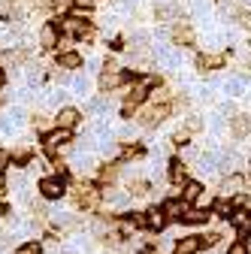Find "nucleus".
<instances>
[{"mask_svg": "<svg viewBox=\"0 0 251 254\" xmlns=\"http://www.w3.org/2000/svg\"><path fill=\"white\" fill-rule=\"evenodd\" d=\"M73 203L82 212H91V209H97V203H100V190L94 185H88V182H79L76 190H73Z\"/></svg>", "mask_w": 251, "mask_h": 254, "instance_id": "nucleus-1", "label": "nucleus"}, {"mask_svg": "<svg viewBox=\"0 0 251 254\" xmlns=\"http://www.w3.org/2000/svg\"><path fill=\"white\" fill-rule=\"evenodd\" d=\"M67 142H73V130H55L52 133H46V139H43V145H46V151L49 154H58V151H64L67 148Z\"/></svg>", "mask_w": 251, "mask_h": 254, "instance_id": "nucleus-2", "label": "nucleus"}, {"mask_svg": "<svg viewBox=\"0 0 251 254\" xmlns=\"http://www.w3.org/2000/svg\"><path fill=\"white\" fill-rule=\"evenodd\" d=\"M40 194L46 200H61V197L67 194V185H64V179H61V176H49V179L40 182Z\"/></svg>", "mask_w": 251, "mask_h": 254, "instance_id": "nucleus-3", "label": "nucleus"}, {"mask_svg": "<svg viewBox=\"0 0 251 254\" xmlns=\"http://www.w3.org/2000/svg\"><path fill=\"white\" fill-rule=\"evenodd\" d=\"M167 115H170V106H167V103H151V106L142 109L139 124H142V127H154V124H161Z\"/></svg>", "mask_w": 251, "mask_h": 254, "instance_id": "nucleus-4", "label": "nucleus"}, {"mask_svg": "<svg viewBox=\"0 0 251 254\" xmlns=\"http://www.w3.org/2000/svg\"><path fill=\"white\" fill-rule=\"evenodd\" d=\"M170 37H173V43H179V46H194V27L188 24V21H176L173 30H170Z\"/></svg>", "mask_w": 251, "mask_h": 254, "instance_id": "nucleus-5", "label": "nucleus"}, {"mask_svg": "<svg viewBox=\"0 0 251 254\" xmlns=\"http://www.w3.org/2000/svg\"><path fill=\"white\" fill-rule=\"evenodd\" d=\"M79 121H82V115H79V109H73V106H64V109L58 112V118H55L58 130H73Z\"/></svg>", "mask_w": 251, "mask_h": 254, "instance_id": "nucleus-6", "label": "nucleus"}, {"mask_svg": "<svg viewBox=\"0 0 251 254\" xmlns=\"http://www.w3.org/2000/svg\"><path fill=\"white\" fill-rule=\"evenodd\" d=\"M200 248H203L200 236H197V233H191V236H182V239L173 245V254H197Z\"/></svg>", "mask_w": 251, "mask_h": 254, "instance_id": "nucleus-7", "label": "nucleus"}, {"mask_svg": "<svg viewBox=\"0 0 251 254\" xmlns=\"http://www.w3.org/2000/svg\"><path fill=\"white\" fill-rule=\"evenodd\" d=\"M197 67L200 70H218V67H224V55L221 52H203L197 58Z\"/></svg>", "mask_w": 251, "mask_h": 254, "instance_id": "nucleus-8", "label": "nucleus"}, {"mask_svg": "<svg viewBox=\"0 0 251 254\" xmlns=\"http://www.w3.org/2000/svg\"><path fill=\"white\" fill-rule=\"evenodd\" d=\"M124 82H127V79H124L121 70H106V73L100 76V91H115V88H121Z\"/></svg>", "mask_w": 251, "mask_h": 254, "instance_id": "nucleus-9", "label": "nucleus"}, {"mask_svg": "<svg viewBox=\"0 0 251 254\" xmlns=\"http://www.w3.org/2000/svg\"><path fill=\"white\" fill-rule=\"evenodd\" d=\"M200 197H203V185H200V182H185V185H182V203H185V206L197 203Z\"/></svg>", "mask_w": 251, "mask_h": 254, "instance_id": "nucleus-10", "label": "nucleus"}, {"mask_svg": "<svg viewBox=\"0 0 251 254\" xmlns=\"http://www.w3.org/2000/svg\"><path fill=\"white\" fill-rule=\"evenodd\" d=\"M161 209H164L167 221H179V218H185V212H188V206H185L182 200H176V197H173V200H164Z\"/></svg>", "mask_w": 251, "mask_h": 254, "instance_id": "nucleus-11", "label": "nucleus"}, {"mask_svg": "<svg viewBox=\"0 0 251 254\" xmlns=\"http://www.w3.org/2000/svg\"><path fill=\"white\" fill-rule=\"evenodd\" d=\"M230 221H233V227H236L239 239H248V236H251V215H245V212H233Z\"/></svg>", "mask_w": 251, "mask_h": 254, "instance_id": "nucleus-12", "label": "nucleus"}, {"mask_svg": "<svg viewBox=\"0 0 251 254\" xmlns=\"http://www.w3.org/2000/svg\"><path fill=\"white\" fill-rule=\"evenodd\" d=\"M79 67H82L79 52H61L58 55V70H79Z\"/></svg>", "mask_w": 251, "mask_h": 254, "instance_id": "nucleus-13", "label": "nucleus"}, {"mask_svg": "<svg viewBox=\"0 0 251 254\" xmlns=\"http://www.w3.org/2000/svg\"><path fill=\"white\" fill-rule=\"evenodd\" d=\"M145 227H148V230H164V227H167L164 209H148V212H145Z\"/></svg>", "mask_w": 251, "mask_h": 254, "instance_id": "nucleus-14", "label": "nucleus"}, {"mask_svg": "<svg viewBox=\"0 0 251 254\" xmlns=\"http://www.w3.org/2000/svg\"><path fill=\"white\" fill-rule=\"evenodd\" d=\"M40 43H43V49H55L58 46V24H46L40 30Z\"/></svg>", "mask_w": 251, "mask_h": 254, "instance_id": "nucleus-15", "label": "nucleus"}, {"mask_svg": "<svg viewBox=\"0 0 251 254\" xmlns=\"http://www.w3.org/2000/svg\"><path fill=\"white\" fill-rule=\"evenodd\" d=\"M248 133H251V118H248V115H236V118H233V136L242 139V136H248Z\"/></svg>", "mask_w": 251, "mask_h": 254, "instance_id": "nucleus-16", "label": "nucleus"}, {"mask_svg": "<svg viewBox=\"0 0 251 254\" xmlns=\"http://www.w3.org/2000/svg\"><path fill=\"white\" fill-rule=\"evenodd\" d=\"M209 218H212L209 212H200V209H188L182 221H188V224H206V221H209Z\"/></svg>", "mask_w": 251, "mask_h": 254, "instance_id": "nucleus-17", "label": "nucleus"}, {"mask_svg": "<svg viewBox=\"0 0 251 254\" xmlns=\"http://www.w3.org/2000/svg\"><path fill=\"white\" fill-rule=\"evenodd\" d=\"M170 179L179 185V182H185V161H179V157H173L170 161Z\"/></svg>", "mask_w": 251, "mask_h": 254, "instance_id": "nucleus-18", "label": "nucleus"}, {"mask_svg": "<svg viewBox=\"0 0 251 254\" xmlns=\"http://www.w3.org/2000/svg\"><path fill=\"white\" fill-rule=\"evenodd\" d=\"M127 194H130V197H145V194H148V182H142V179L127 182Z\"/></svg>", "mask_w": 251, "mask_h": 254, "instance_id": "nucleus-19", "label": "nucleus"}, {"mask_svg": "<svg viewBox=\"0 0 251 254\" xmlns=\"http://www.w3.org/2000/svg\"><path fill=\"white\" fill-rule=\"evenodd\" d=\"M242 185H245L242 176H230V179L224 182V190H227V194H236V190H242Z\"/></svg>", "mask_w": 251, "mask_h": 254, "instance_id": "nucleus-20", "label": "nucleus"}, {"mask_svg": "<svg viewBox=\"0 0 251 254\" xmlns=\"http://www.w3.org/2000/svg\"><path fill=\"white\" fill-rule=\"evenodd\" d=\"M215 212H218V218H230V215H233V203L218 200V203H215Z\"/></svg>", "mask_w": 251, "mask_h": 254, "instance_id": "nucleus-21", "label": "nucleus"}, {"mask_svg": "<svg viewBox=\"0 0 251 254\" xmlns=\"http://www.w3.org/2000/svg\"><path fill=\"white\" fill-rule=\"evenodd\" d=\"M15 254H43V245L40 242H24Z\"/></svg>", "mask_w": 251, "mask_h": 254, "instance_id": "nucleus-22", "label": "nucleus"}, {"mask_svg": "<svg viewBox=\"0 0 251 254\" xmlns=\"http://www.w3.org/2000/svg\"><path fill=\"white\" fill-rule=\"evenodd\" d=\"M115 176H118V164H109V167L100 170V182H112Z\"/></svg>", "mask_w": 251, "mask_h": 254, "instance_id": "nucleus-23", "label": "nucleus"}, {"mask_svg": "<svg viewBox=\"0 0 251 254\" xmlns=\"http://www.w3.org/2000/svg\"><path fill=\"white\" fill-rule=\"evenodd\" d=\"M227 254H251L248 251V245H245V239H236L230 248H227Z\"/></svg>", "mask_w": 251, "mask_h": 254, "instance_id": "nucleus-24", "label": "nucleus"}, {"mask_svg": "<svg viewBox=\"0 0 251 254\" xmlns=\"http://www.w3.org/2000/svg\"><path fill=\"white\" fill-rule=\"evenodd\" d=\"M200 242H203V248H215L218 242H221V236H218V233H206V236H200Z\"/></svg>", "mask_w": 251, "mask_h": 254, "instance_id": "nucleus-25", "label": "nucleus"}, {"mask_svg": "<svg viewBox=\"0 0 251 254\" xmlns=\"http://www.w3.org/2000/svg\"><path fill=\"white\" fill-rule=\"evenodd\" d=\"M142 154V148H136V145H130V148H124V157H139Z\"/></svg>", "mask_w": 251, "mask_h": 254, "instance_id": "nucleus-26", "label": "nucleus"}, {"mask_svg": "<svg viewBox=\"0 0 251 254\" xmlns=\"http://www.w3.org/2000/svg\"><path fill=\"white\" fill-rule=\"evenodd\" d=\"M37 127H40V130H46V127H49V118L46 115H37V121H34Z\"/></svg>", "mask_w": 251, "mask_h": 254, "instance_id": "nucleus-27", "label": "nucleus"}, {"mask_svg": "<svg viewBox=\"0 0 251 254\" xmlns=\"http://www.w3.org/2000/svg\"><path fill=\"white\" fill-rule=\"evenodd\" d=\"M73 3H76L79 9H91V6H94V0H73Z\"/></svg>", "mask_w": 251, "mask_h": 254, "instance_id": "nucleus-28", "label": "nucleus"}, {"mask_svg": "<svg viewBox=\"0 0 251 254\" xmlns=\"http://www.w3.org/2000/svg\"><path fill=\"white\" fill-rule=\"evenodd\" d=\"M9 164V154H3V151H0V173H3V167Z\"/></svg>", "mask_w": 251, "mask_h": 254, "instance_id": "nucleus-29", "label": "nucleus"}, {"mask_svg": "<svg viewBox=\"0 0 251 254\" xmlns=\"http://www.w3.org/2000/svg\"><path fill=\"white\" fill-rule=\"evenodd\" d=\"M3 190H6V182H3V176H0V194H3Z\"/></svg>", "mask_w": 251, "mask_h": 254, "instance_id": "nucleus-30", "label": "nucleus"}, {"mask_svg": "<svg viewBox=\"0 0 251 254\" xmlns=\"http://www.w3.org/2000/svg\"><path fill=\"white\" fill-rule=\"evenodd\" d=\"M3 82H6V73H3V70H0V88H3Z\"/></svg>", "mask_w": 251, "mask_h": 254, "instance_id": "nucleus-31", "label": "nucleus"}, {"mask_svg": "<svg viewBox=\"0 0 251 254\" xmlns=\"http://www.w3.org/2000/svg\"><path fill=\"white\" fill-rule=\"evenodd\" d=\"M0 106H3V94H0Z\"/></svg>", "mask_w": 251, "mask_h": 254, "instance_id": "nucleus-32", "label": "nucleus"}, {"mask_svg": "<svg viewBox=\"0 0 251 254\" xmlns=\"http://www.w3.org/2000/svg\"><path fill=\"white\" fill-rule=\"evenodd\" d=\"M245 245H248V251H251V242H245Z\"/></svg>", "mask_w": 251, "mask_h": 254, "instance_id": "nucleus-33", "label": "nucleus"}]
</instances>
